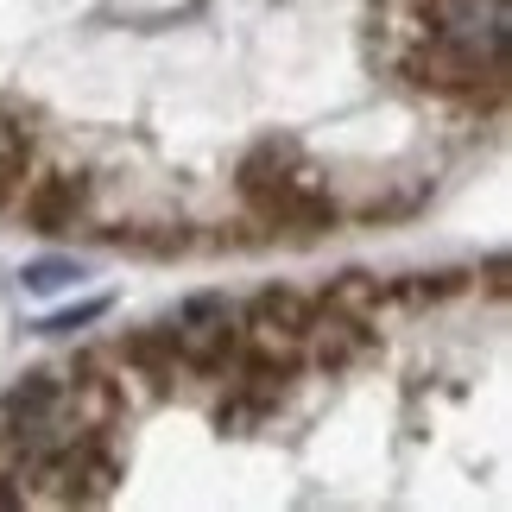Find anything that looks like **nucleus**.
<instances>
[{
  "instance_id": "4",
  "label": "nucleus",
  "mask_w": 512,
  "mask_h": 512,
  "mask_svg": "<svg viewBox=\"0 0 512 512\" xmlns=\"http://www.w3.org/2000/svg\"><path fill=\"white\" fill-rule=\"evenodd\" d=\"M108 298H83V304H70V310H51V317L45 323H38L32 329V336H76V329H89V323H102L108 317Z\"/></svg>"
},
{
  "instance_id": "1",
  "label": "nucleus",
  "mask_w": 512,
  "mask_h": 512,
  "mask_svg": "<svg viewBox=\"0 0 512 512\" xmlns=\"http://www.w3.org/2000/svg\"><path fill=\"white\" fill-rule=\"evenodd\" d=\"M430 13V70L437 83H468V76H500L506 70V38H512V0H424ZM424 76V83H430Z\"/></svg>"
},
{
  "instance_id": "6",
  "label": "nucleus",
  "mask_w": 512,
  "mask_h": 512,
  "mask_svg": "<svg viewBox=\"0 0 512 512\" xmlns=\"http://www.w3.org/2000/svg\"><path fill=\"white\" fill-rule=\"evenodd\" d=\"M19 506H26V494H19L7 475H0V512H19Z\"/></svg>"
},
{
  "instance_id": "2",
  "label": "nucleus",
  "mask_w": 512,
  "mask_h": 512,
  "mask_svg": "<svg viewBox=\"0 0 512 512\" xmlns=\"http://www.w3.org/2000/svg\"><path fill=\"white\" fill-rule=\"evenodd\" d=\"M171 342H177V361H184V367L222 373L228 361H241L247 329H241V310H234L228 298H215V291H196V298L177 304Z\"/></svg>"
},
{
  "instance_id": "3",
  "label": "nucleus",
  "mask_w": 512,
  "mask_h": 512,
  "mask_svg": "<svg viewBox=\"0 0 512 512\" xmlns=\"http://www.w3.org/2000/svg\"><path fill=\"white\" fill-rule=\"evenodd\" d=\"M83 203H89V177L83 171H51L26 190V222L38 234H64V228H76Z\"/></svg>"
},
{
  "instance_id": "5",
  "label": "nucleus",
  "mask_w": 512,
  "mask_h": 512,
  "mask_svg": "<svg viewBox=\"0 0 512 512\" xmlns=\"http://www.w3.org/2000/svg\"><path fill=\"white\" fill-rule=\"evenodd\" d=\"M83 279V260H32L26 272H19V285L26 291H64Z\"/></svg>"
}]
</instances>
